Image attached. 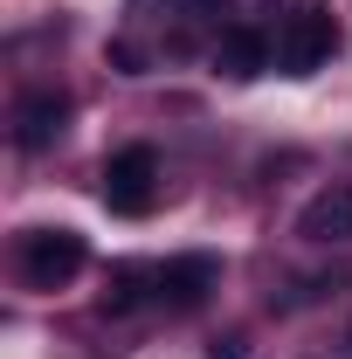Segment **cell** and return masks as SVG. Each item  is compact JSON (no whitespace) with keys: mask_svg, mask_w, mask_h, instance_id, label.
<instances>
[{"mask_svg":"<svg viewBox=\"0 0 352 359\" xmlns=\"http://www.w3.org/2000/svg\"><path fill=\"white\" fill-rule=\"evenodd\" d=\"M215 69L228 76V83H249V76H263V69H276V35H263V28H249V21L221 28V35H215Z\"/></svg>","mask_w":352,"mask_h":359,"instance_id":"obj_6","label":"cell"},{"mask_svg":"<svg viewBox=\"0 0 352 359\" xmlns=\"http://www.w3.org/2000/svg\"><path fill=\"white\" fill-rule=\"evenodd\" d=\"M332 48H339V14H332L325 0H304L297 14H283V28H276V69H283V76L325 69Z\"/></svg>","mask_w":352,"mask_h":359,"instance_id":"obj_2","label":"cell"},{"mask_svg":"<svg viewBox=\"0 0 352 359\" xmlns=\"http://www.w3.org/2000/svg\"><path fill=\"white\" fill-rule=\"evenodd\" d=\"M208 359H242V339H215V353Z\"/></svg>","mask_w":352,"mask_h":359,"instance_id":"obj_9","label":"cell"},{"mask_svg":"<svg viewBox=\"0 0 352 359\" xmlns=\"http://www.w3.org/2000/svg\"><path fill=\"white\" fill-rule=\"evenodd\" d=\"M215 290H221V263L208 256V249L166 256V263H159V304H173V311H201Z\"/></svg>","mask_w":352,"mask_h":359,"instance_id":"obj_5","label":"cell"},{"mask_svg":"<svg viewBox=\"0 0 352 359\" xmlns=\"http://www.w3.org/2000/svg\"><path fill=\"white\" fill-rule=\"evenodd\" d=\"M83 263H90V242L76 228H28L14 249V269L28 290H69L83 276Z\"/></svg>","mask_w":352,"mask_h":359,"instance_id":"obj_1","label":"cell"},{"mask_svg":"<svg viewBox=\"0 0 352 359\" xmlns=\"http://www.w3.org/2000/svg\"><path fill=\"white\" fill-rule=\"evenodd\" d=\"M159 201V152L152 145H125L104 159V208L111 215H152Z\"/></svg>","mask_w":352,"mask_h":359,"instance_id":"obj_3","label":"cell"},{"mask_svg":"<svg viewBox=\"0 0 352 359\" xmlns=\"http://www.w3.org/2000/svg\"><path fill=\"white\" fill-rule=\"evenodd\" d=\"M159 297V263H111L104 276V311L111 318H132Z\"/></svg>","mask_w":352,"mask_h":359,"instance_id":"obj_7","label":"cell"},{"mask_svg":"<svg viewBox=\"0 0 352 359\" xmlns=\"http://www.w3.org/2000/svg\"><path fill=\"white\" fill-rule=\"evenodd\" d=\"M69 90H55V83H42V90H28L21 104H14V145L21 152H48L55 138L69 132Z\"/></svg>","mask_w":352,"mask_h":359,"instance_id":"obj_4","label":"cell"},{"mask_svg":"<svg viewBox=\"0 0 352 359\" xmlns=\"http://www.w3.org/2000/svg\"><path fill=\"white\" fill-rule=\"evenodd\" d=\"M297 235L304 242H352V187H325L297 215Z\"/></svg>","mask_w":352,"mask_h":359,"instance_id":"obj_8","label":"cell"}]
</instances>
